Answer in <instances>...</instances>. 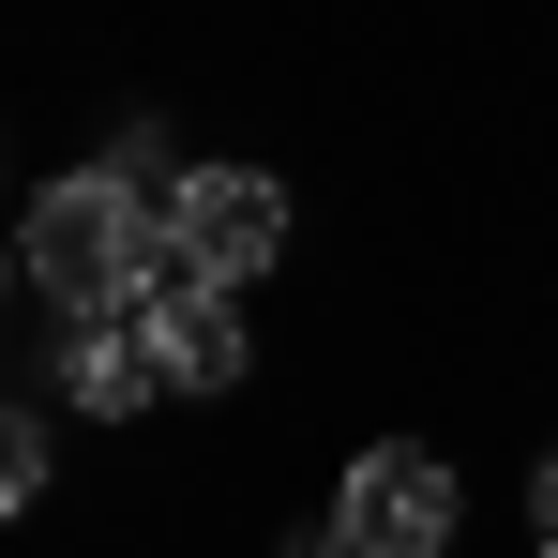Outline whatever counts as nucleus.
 I'll return each mask as SVG.
<instances>
[{
	"label": "nucleus",
	"instance_id": "f257e3e1",
	"mask_svg": "<svg viewBox=\"0 0 558 558\" xmlns=\"http://www.w3.org/2000/svg\"><path fill=\"white\" fill-rule=\"evenodd\" d=\"M15 257H31V302H61V317H151V287L182 272L167 257V196L121 182V167H61V182L15 211Z\"/></svg>",
	"mask_w": 558,
	"mask_h": 558
},
{
	"label": "nucleus",
	"instance_id": "f03ea898",
	"mask_svg": "<svg viewBox=\"0 0 558 558\" xmlns=\"http://www.w3.org/2000/svg\"><path fill=\"white\" fill-rule=\"evenodd\" d=\"M453 513H468V483L423 453V438H363L348 483H332V529L363 558H453Z\"/></svg>",
	"mask_w": 558,
	"mask_h": 558
},
{
	"label": "nucleus",
	"instance_id": "7ed1b4c3",
	"mask_svg": "<svg viewBox=\"0 0 558 558\" xmlns=\"http://www.w3.org/2000/svg\"><path fill=\"white\" fill-rule=\"evenodd\" d=\"M167 257L211 272V287H257L287 257V182L272 167H182L167 182Z\"/></svg>",
	"mask_w": 558,
	"mask_h": 558
},
{
	"label": "nucleus",
	"instance_id": "20e7f679",
	"mask_svg": "<svg viewBox=\"0 0 558 558\" xmlns=\"http://www.w3.org/2000/svg\"><path fill=\"white\" fill-rule=\"evenodd\" d=\"M151 348H167V377H182V392H242V363H257V332H242V287L167 272V287H151Z\"/></svg>",
	"mask_w": 558,
	"mask_h": 558
},
{
	"label": "nucleus",
	"instance_id": "39448f33",
	"mask_svg": "<svg viewBox=\"0 0 558 558\" xmlns=\"http://www.w3.org/2000/svg\"><path fill=\"white\" fill-rule=\"evenodd\" d=\"M61 392H76V408H106V423H136V408H151V392H182V377H167V348H151V317H76Z\"/></svg>",
	"mask_w": 558,
	"mask_h": 558
},
{
	"label": "nucleus",
	"instance_id": "423d86ee",
	"mask_svg": "<svg viewBox=\"0 0 558 558\" xmlns=\"http://www.w3.org/2000/svg\"><path fill=\"white\" fill-rule=\"evenodd\" d=\"M31 498H46V423L0 408V513H31Z\"/></svg>",
	"mask_w": 558,
	"mask_h": 558
},
{
	"label": "nucleus",
	"instance_id": "0eeeda50",
	"mask_svg": "<svg viewBox=\"0 0 558 558\" xmlns=\"http://www.w3.org/2000/svg\"><path fill=\"white\" fill-rule=\"evenodd\" d=\"M529 513H544V544H558V453H544V468H529Z\"/></svg>",
	"mask_w": 558,
	"mask_h": 558
},
{
	"label": "nucleus",
	"instance_id": "6e6552de",
	"mask_svg": "<svg viewBox=\"0 0 558 558\" xmlns=\"http://www.w3.org/2000/svg\"><path fill=\"white\" fill-rule=\"evenodd\" d=\"M287 558H363V544H348V529H317V544H287Z\"/></svg>",
	"mask_w": 558,
	"mask_h": 558
},
{
	"label": "nucleus",
	"instance_id": "1a4fd4ad",
	"mask_svg": "<svg viewBox=\"0 0 558 558\" xmlns=\"http://www.w3.org/2000/svg\"><path fill=\"white\" fill-rule=\"evenodd\" d=\"M0 272H31V257H0Z\"/></svg>",
	"mask_w": 558,
	"mask_h": 558
},
{
	"label": "nucleus",
	"instance_id": "9d476101",
	"mask_svg": "<svg viewBox=\"0 0 558 558\" xmlns=\"http://www.w3.org/2000/svg\"><path fill=\"white\" fill-rule=\"evenodd\" d=\"M544 558H558V544H544Z\"/></svg>",
	"mask_w": 558,
	"mask_h": 558
}]
</instances>
